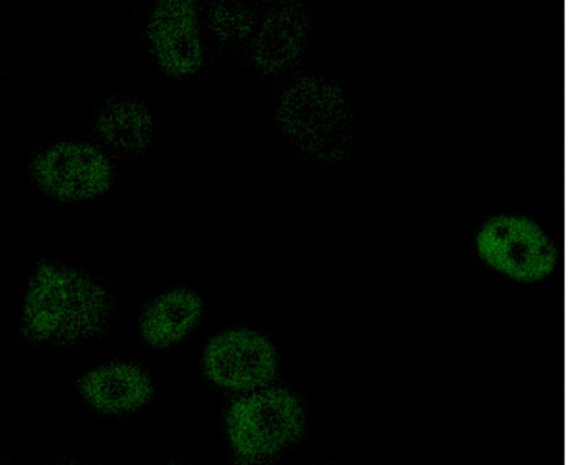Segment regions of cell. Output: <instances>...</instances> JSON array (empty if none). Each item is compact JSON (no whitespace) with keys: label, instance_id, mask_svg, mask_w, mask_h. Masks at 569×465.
Returning a JSON list of instances; mask_svg holds the SVG:
<instances>
[{"label":"cell","instance_id":"cell-8","mask_svg":"<svg viewBox=\"0 0 569 465\" xmlns=\"http://www.w3.org/2000/svg\"><path fill=\"white\" fill-rule=\"evenodd\" d=\"M92 140L113 160L146 154L156 137V122L149 107L130 95L103 100L91 118Z\"/></svg>","mask_w":569,"mask_h":465},{"label":"cell","instance_id":"cell-6","mask_svg":"<svg viewBox=\"0 0 569 465\" xmlns=\"http://www.w3.org/2000/svg\"><path fill=\"white\" fill-rule=\"evenodd\" d=\"M201 370L214 386L248 393L272 381L277 356L271 343L248 328H229L211 336L201 353Z\"/></svg>","mask_w":569,"mask_h":465},{"label":"cell","instance_id":"cell-11","mask_svg":"<svg viewBox=\"0 0 569 465\" xmlns=\"http://www.w3.org/2000/svg\"><path fill=\"white\" fill-rule=\"evenodd\" d=\"M307 22L297 6L283 4L270 10L251 42L257 68L274 73L293 65L306 44Z\"/></svg>","mask_w":569,"mask_h":465},{"label":"cell","instance_id":"cell-2","mask_svg":"<svg viewBox=\"0 0 569 465\" xmlns=\"http://www.w3.org/2000/svg\"><path fill=\"white\" fill-rule=\"evenodd\" d=\"M472 249L495 275L525 286L549 281L561 261L552 232L538 219L516 211L485 218L473 232Z\"/></svg>","mask_w":569,"mask_h":465},{"label":"cell","instance_id":"cell-1","mask_svg":"<svg viewBox=\"0 0 569 465\" xmlns=\"http://www.w3.org/2000/svg\"><path fill=\"white\" fill-rule=\"evenodd\" d=\"M114 310L111 292L98 277L64 262L43 260L27 279L18 330L33 345L80 346L109 330Z\"/></svg>","mask_w":569,"mask_h":465},{"label":"cell","instance_id":"cell-5","mask_svg":"<svg viewBox=\"0 0 569 465\" xmlns=\"http://www.w3.org/2000/svg\"><path fill=\"white\" fill-rule=\"evenodd\" d=\"M303 423V407L298 396L280 386L243 393L224 414L229 444L246 462L279 454L299 437Z\"/></svg>","mask_w":569,"mask_h":465},{"label":"cell","instance_id":"cell-12","mask_svg":"<svg viewBox=\"0 0 569 465\" xmlns=\"http://www.w3.org/2000/svg\"><path fill=\"white\" fill-rule=\"evenodd\" d=\"M208 30L217 41L233 44L242 41L252 32V14L239 3H212L206 14Z\"/></svg>","mask_w":569,"mask_h":465},{"label":"cell","instance_id":"cell-10","mask_svg":"<svg viewBox=\"0 0 569 465\" xmlns=\"http://www.w3.org/2000/svg\"><path fill=\"white\" fill-rule=\"evenodd\" d=\"M203 315L204 301L199 292L188 286H172L143 305L137 330L144 345L162 351L184 341Z\"/></svg>","mask_w":569,"mask_h":465},{"label":"cell","instance_id":"cell-3","mask_svg":"<svg viewBox=\"0 0 569 465\" xmlns=\"http://www.w3.org/2000/svg\"><path fill=\"white\" fill-rule=\"evenodd\" d=\"M278 119L288 138L309 156L338 162L351 151V112L343 92L331 81H293L279 98Z\"/></svg>","mask_w":569,"mask_h":465},{"label":"cell","instance_id":"cell-7","mask_svg":"<svg viewBox=\"0 0 569 465\" xmlns=\"http://www.w3.org/2000/svg\"><path fill=\"white\" fill-rule=\"evenodd\" d=\"M144 34L152 59L168 77L189 79L203 68V22L193 1L157 2L147 18Z\"/></svg>","mask_w":569,"mask_h":465},{"label":"cell","instance_id":"cell-9","mask_svg":"<svg viewBox=\"0 0 569 465\" xmlns=\"http://www.w3.org/2000/svg\"><path fill=\"white\" fill-rule=\"evenodd\" d=\"M83 401L108 415L133 413L144 407L153 395L148 373L132 361L117 360L86 371L78 381Z\"/></svg>","mask_w":569,"mask_h":465},{"label":"cell","instance_id":"cell-4","mask_svg":"<svg viewBox=\"0 0 569 465\" xmlns=\"http://www.w3.org/2000/svg\"><path fill=\"white\" fill-rule=\"evenodd\" d=\"M27 169L33 186L62 204L94 202L116 182L114 160L93 140L79 138H59L39 145Z\"/></svg>","mask_w":569,"mask_h":465}]
</instances>
